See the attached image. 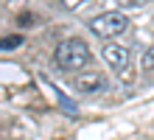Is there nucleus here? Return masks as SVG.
<instances>
[{
    "label": "nucleus",
    "mask_w": 154,
    "mask_h": 140,
    "mask_svg": "<svg viewBox=\"0 0 154 140\" xmlns=\"http://www.w3.org/2000/svg\"><path fill=\"white\" fill-rule=\"evenodd\" d=\"M126 28H129V17L123 11H104L90 20V31L95 36H101V39H112V36L123 34Z\"/></svg>",
    "instance_id": "obj_2"
},
{
    "label": "nucleus",
    "mask_w": 154,
    "mask_h": 140,
    "mask_svg": "<svg viewBox=\"0 0 154 140\" xmlns=\"http://www.w3.org/2000/svg\"><path fill=\"white\" fill-rule=\"evenodd\" d=\"M76 87L81 92H101V90H106V79L101 76V73L90 70V73H81V76L76 79Z\"/></svg>",
    "instance_id": "obj_4"
},
{
    "label": "nucleus",
    "mask_w": 154,
    "mask_h": 140,
    "mask_svg": "<svg viewBox=\"0 0 154 140\" xmlns=\"http://www.w3.org/2000/svg\"><path fill=\"white\" fill-rule=\"evenodd\" d=\"M20 42H23V36H3V39H0V48L11 51V48H17Z\"/></svg>",
    "instance_id": "obj_6"
},
{
    "label": "nucleus",
    "mask_w": 154,
    "mask_h": 140,
    "mask_svg": "<svg viewBox=\"0 0 154 140\" xmlns=\"http://www.w3.org/2000/svg\"><path fill=\"white\" fill-rule=\"evenodd\" d=\"M140 64H143V70H154V45H151V48H146V53H143Z\"/></svg>",
    "instance_id": "obj_5"
},
{
    "label": "nucleus",
    "mask_w": 154,
    "mask_h": 140,
    "mask_svg": "<svg viewBox=\"0 0 154 140\" xmlns=\"http://www.w3.org/2000/svg\"><path fill=\"white\" fill-rule=\"evenodd\" d=\"M101 53H104V59H106V64H109L112 70L126 73V64H129V51H126L123 45H118V42H106Z\"/></svg>",
    "instance_id": "obj_3"
},
{
    "label": "nucleus",
    "mask_w": 154,
    "mask_h": 140,
    "mask_svg": "<svg viewBox=\"0 0 154 140\" xmlns=\"http://www.w3.org/2000/svg\"><path fill=\"white\" fill-rule=\"evenodd\" d=\"M115 3H118V6H126V8H129V6H143V3H149V0H115Z\"/></svg>",
    "instance_id": "obj_8"
},
{
    "label": "nucleus",
    "mask_w": 154,
    "mask_h": 140,
    "mask_svg": "<svg viewBox=\"0 0 154 140\" xmlns=\"http://www.w3.org/2000/svg\"><path fill=\"white\" fill-rule=\"evenodd\" d=\"M84 3H90V0H62V6L70 8V11H73V8H81Z\"/></svg>",
    "instance_id": "obj_7"
},
{
    "label": "nucleus",
    "mask_w": 154,
    "mask_h": 140,
    "mask_svg": "<svg viewBox=\"0 0 154 140\" xmlns=\"http://www.w3.org/2000/svg\"><path fill=\"white\" fill-rule=\"evenodd\" d=\"M53 59H56V64L62 70H81V67L90 64V48H87V42L79 39V36H70V39L56 45Z\"/></svg>",
    "instance_id": "obj_1"
}]
</instances>
